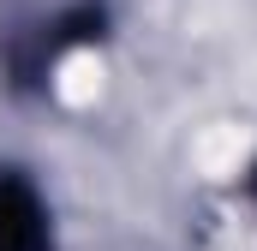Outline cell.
<instances>
[{
	"mask_svg": "<svg viewBox=\"0 0 257 251\" xmlns=\"http://www.w3.org/2000/svg\"><path fill=\"white\" fill-rule=\"evenodd\" d=\"M0 251H48L42 203L18 180H0Z\"/></svg>",
	"mask_w": 257,
	"mask_h": 251,
	"instance_id": "1",
	"label": "cell"
}]
</instances>
